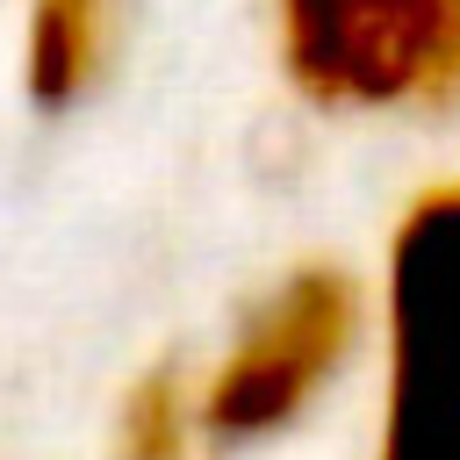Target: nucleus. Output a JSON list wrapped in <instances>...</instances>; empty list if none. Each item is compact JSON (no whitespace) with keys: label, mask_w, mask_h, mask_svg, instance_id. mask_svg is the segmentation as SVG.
<instances>
[{"label":"nucleus","mask_w":460,"mask_h":460,"mask_svg":"<svg viewBox=\"0 0 460 460\" xmlns=\"http://www.w3.org/2000/svg\"><path fill=\"white\" fill-rule=\"evenodd\" d=\"M381 460H460V187H431L388 237Z\"/></svg>","instance_id":"nucleus-1"},{"label":"nucleus","mask_w":460,"mask_h":460,"mask_svg":"<svg viewBox=\"0 0 460 460\" xmlns=\"http://www.w3.org/2000/svg\"><path fill=\"white\" fill-rule=\"evenodd\" d=\"M280 58L331 108L424 101L460 86V0H280Z\"/></svg>","instance_id":"nucleus-2"},{"label":"nucleus","mask_w":460,"mask_h":460,"mask_svg":"<svg viewBox=\"0 0 460 460\" xmlns=\"http://www.w3.org/2000/svg\"><path fill=\"white\" fill-rule=\"evenodd\" d=\"M352 331H359V288L345 273H331V266L288 273L244 316L237 345L194 395L201 431L237 446V438H266V431L295 424L309 410V395L331 381V367L352 352Z\"/></svg>","instance_id":"nucleus-3"},{"label":"nucleus","mask_w":460,"mask_h":460,"mask_svg":"<svg viewBox=\"0 0 460 460\" xmlns=\"http://www.w3.org/2000/svg\"><path fill=\"white\" fill-rule=\"evenodd\" d=\"M108 22H115L108 0H36L29 7V93L43 108H65L101 79Z\"/></svg>","instance_id":"nucleus-4"},{"label":"nucleus","mask_w":460,"mask_h":460,"mask_svg":"<svg viewBox=\"0 0 460 460\" xmlns=\"http://www.w3.org/2000/svg\"><path fill=\"white\" fill-rule=\"evenodd\" d=\"M194 395L180 374H144L122 402V424H115V453L122 460H187L194 453Z\"/></svg>","instance_id":"nucleus-5"}]
</instances>
